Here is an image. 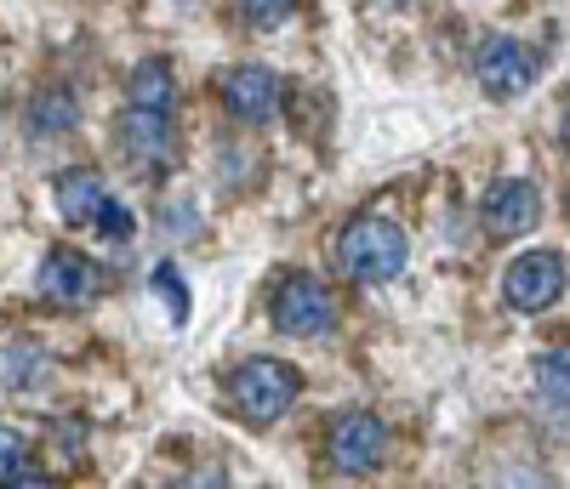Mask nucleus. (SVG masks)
Listing matches in <instances>:
<instances>
[{"instance_id":"nucleus-11","label":"nucleus","mask_w":570,"mask_h":489,"mask_svg":"<svg viewBox=\"0 0 570 489\" xmlns=\"http://www.w3.org/2000/svg\"><path fill=\"white\" fill-rule=\"evenodd\" d=\"M542 222V188L537 182H497L485 193V228L497 239H519V233H531Z\"/></svg>"},{"instance_id":"nucleus-7","label":"nucleus","mask_w":570,"mask_h":489,"mask_svg":"<svg viewBox=\"0 0 570 489\" xmlns=\"http://www.w3.org/2000/svg\"><path fill=\"white\" fill-rule=\"evenodd\" d=\"M217 97H223V109L234 120H246V126H263L285 109V80L263 63H240V69H228L217 80Z\"/></svg>"},{"instance_id":"nucleus-6","label":"nucleus","mask_w":570,"mask_h":489,"mask_svg":"<svg viewBox=\"0 0 570 489\" xmlns=\"http://www.w3.org/2000/svg\"><path fill=\"white\" fill-rule=\"evenodd\" d=\"M502 297L519 313H542L564 297V251H525L502 273Z\"/></svg>"},{"instance_id":"nucleus-10","label":"nucleus","mask_w":570,"mask_h":489,"mask_svg":"<svg viewBox=\"0 0 570 489\" xmlns=\"http://www.w3.org/2000/svg\"><path fill=\"white\" fill-rule=\"evenodd\" d=\"M120 149H126L131 171H142V177L166 171V160H171V114L131 103V109L120 114Z\"/></svg>"},{"instance_id":"nucleus-5","label":"nucleus","mask_w":570,"mask_h":489,"mask_svg":"<svg viewBox=\"0 0 570 489\" xmlns=\"http://www.w3.org/2000/svg\"><path fill=\"white\" fill-rule=\"evenodd\" d=\"M473 74H480L485 97H519L531 91L537 74H542V52L525 40H508V34H491L480 46V58H473Z\"/></svg>"},{"instance_id":"nucleus-3","label":"nucleus","mask_w":570,"mask_h":489,"mask_svg":"<svg viewBox=\"0 0 570 489\" xmlns=\"http://www.w3.org/2000/svg\"><path fill=\"white\" fill-rule=\"evenodd\" d=\"M274 330L285 336H331V325H337V297H331V285L320 273H292V279H279L274 285Z\"/></svg>"},{"instance_id":"nucleus-12","label":"nucleus","mask_w":570,"mask_h":489,"mask_svg":"<svg viewBox=\"0 0 570 489\" xmlns=\"http://www.w3.org/2000/svg\"><path fill=\"white\" fill-rule=\"evenodd\" d=\"M126 97H131L137 109H160V114H171V109H177L171 63H166V58H142V63L131 69V80H126Z\"/></svg>"},{"instance_id":"nucleus-15","label":"nucleus","mask_w":570,"mask_h":489,"mask_svg":"<svg viewBox=\"0 0 570 489\" xmlns=\"http://www.w3.org/2000/svg\"><path fill=\"white\" fill-rule=\"evenodd\" d=\"M564 365H570V353H564V348H553V353L537 365V393H542V399H553V410H564Z\"/></svg>"},{"instance_id":"nucleus-1","label":"nucleus","mask_w":570,"mask_h":489,"mask_svg":"<svg viewBox=\"0 0 570 489\" xmlns=\"http://www.w3.org/2000/svg\"><path fill=\"white\" fill-rule=\"evenodd\" d=\"M297 393H303V370L285 365V359H246V365L228 370V405L252 427L279 421L297 405Z\"/></svg>"},{"instance_id":"nucleus-14","label":"nucleus","mask_w":570,"mask_h":489,"mask_svg":"<svg viewBox=\"0 0 570 489\" xmlns=\"http://www.w3.org/2000/svg\"><path fill=\"white\" fill-rule=\"evenodd\" d=\"M29 126H35V131H46V137L69 131V126H75V97H69L63 86L40 91V97H35V114H29Z\"/></svg>"},{"instance_id":"nucleus-17","label":"nucleus","mask_w":570,"mask_h":489,"mask_svg":"<svg viewBox=\"0 0 570 489\" xmlns=\"http://www.w3.org/2000/svg\"><path fill=\"white\" fill-rule=\"evenodd\" d=\"M155 285H160V297H166V308H171V319L183 325L188 319V290H183V279H177V268L166 262V268H155Z\"/></svg>"},{"instance_id":"nucleus-4","label":"nucleus","mask_w":570,"mask_h":489,"mask_svg":"<svg viewBox=\"0 0 570 489\" xmlns=\"http://www.w3.org/2000/svg\"><path fill=\"white\" fill-rule=\"evenodd\" d=\"M383 456H389V427L376 421V416L348 410V416L331 421V432H325V461H331V472H337V478H365V472L383 467Z\"/></svg>"},{"instance_id":"nucleus-2","label":"nucleus","mask_w":570,"mask_h":489,"mask_svg":"<svg viewBox=\"0 0 570 489\" xmlns=\"http://www.w3.org/2000/svg\"><path fill=\"white\" fill-rule=\"evenodd\" d=\"M337 268L354 285H389L405 268V233L389 217H354L337 233Z\"/></svg>"},{"instance_id":"nucleus-16","label":"nucleus","mask_w":570,"mask_h":489,"mask_svg":"<svg viewBox=\"0 0 570 489\" xmlns=\"http://www.w3.org/2000/svg\"><path fill=\"white\" fill-rule=\"evenodd\" d=\"M297 7H303V0H240V12H246L252 29H279Z\"/></svg>"},{"instance_id":"nucleus-13","label":"nucleus","mask_w":570,"mask_h":489,"mask_svg":"<svg viewBox=\"0 0 570 489\" xmlns=\"http://www.w3.org/2000/svg\"><path fill=\"white\" fill-rule=\"evenodd\" d=\"M12 483H46V472L35 467V456H29V445H23V432L0 427V489H12Z\"/></svg>"},{"instance_id":"nucleus-8","label":"nucleus","mask_w":570,"mask_h":489,"mask_svg":"<svg viewBox=\"0 0 570 489\" xmlns=\"http://www.w3.org/2000/svg\"><path fill=\"white\" fill-rule=\"evenodd\" d=\"M58 211L69 228H104V233H126V211L109 200V188L98 171H63L58 177Z\"/></svg>"},{"instance_id":"nucleus-9","label":"nucleus","mask_w":570,"mask_h":489,"mask_svg":"<svg viewBox=\"0 0 570 489\" xmlns=\"http://www.w3.org/2000/svg\"><path fill=\"white\" fill-rule=\"evenodd\" d=\"M98 285H104V273L91 268L75 244H58V251L40 262V297L52 302V308H86V302H98Z\"/></svg>"}]
</instances>
